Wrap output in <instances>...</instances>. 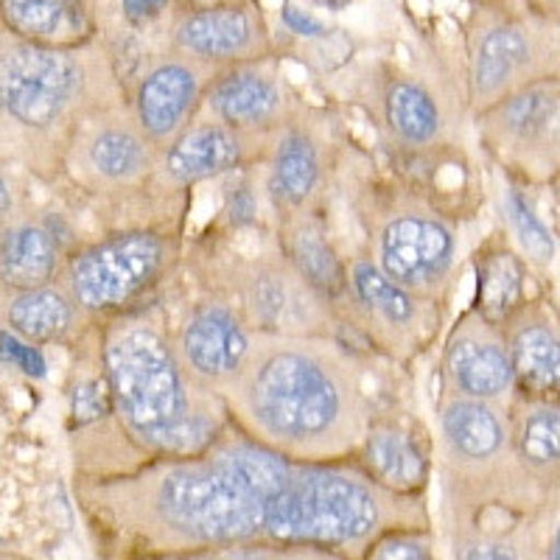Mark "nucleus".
I'll list each match as a JSON object with an SVG mask.
<instances>
[{
	"label": "nucleus",
	"instance_id": "39448f33",
	"mask_svg": "<svg viewBox=\"0 0 560 560\" xmlns=\"http://www.w3.org/2000/svg\"><path fill=\"white\" fill-rule=\"evenodd\" d=\"M368 255L387 278L446 303L459 264L457 219L418 188H387L362 213Z\"/></svg>",
	"mask_w": 560,
	"mask_h": 560
},
{
	"label": "nucleus",
	"instance_id": "a211bd4d",
	"mask_svg": "<svg viewBox=\"0 0 560 560\" xmlns=\"http://www.w3.org/2000/svg\"><path fill=\"white\" fill-rule=\"evenodd\" d=\"M79 154L82 172L102 191H143L160 174V149L143 135L129 107L98 113L79 143Z\"/></svg>",
	"mask_w": 560,
	"mask_h": 560
},
{
	"label": "nucleus",
	"instance_id": "7c9ffc66",
	"mask_svg": "<svg viewBox=\"0 0 560 560\" xmlns=\"http://www.w3.org/2000/svg\"><path fill=\"white\" fill-rule=\"evenodd\" d=\"M0 362H7L9 368L20 370L28 378H45V373H48L43 350L37 345L26 342V339H20L9 328L0 331Z\"/></svg>",
	"mask_w": 560,
	"mask_h": 560
},
{
	"label": "nucleus",
	"instance_id": "f03ea898",
	"mask_svg": "<svg viewBox=\"0 0 560 560\" xmlns=\"http://www.w3.org/2000/svg\"><path fill=\"white\" fill-rule=\"evenodd\" d=\"M102 364L124 438L152 457L202 454L230 423L222 395L185 370L172 334L147 314L109 325Z\"/></svg>",
	"mask_w": 560,
	"mask_h": 560
},
{
	"label": "nucleus",
	"instance_id": "f257e3e1",
	"mask_svg": "<svg viewBox=\"0 0 560 560\" xmlns=\"http://www.w3.org/2000/svg\"><path fill=\"white\" fill-rule=\"evenodd\" d=\"M224 407L244 434L300 463L350 459L373 420L362 362L339 337L255 334Z\"/></svg>",
	"mask_w": 560,
	"mask_h": 560
},
{
	"label": "nucleus",
	"instance_id": "7ed1b4c3",
	"mask_svg": "<svg viewBox=\"0 0 560 560\" xmlns=\"http://www.w3.org/2000/svg\"><path fill=\"white\" fill-rule=\"evenodd\" d=\"M124 499L149 527L185 544L264 538V499L244 482L219 438L194 457H154L124 479Z\"/></svg>",
	"mask_w": 560,
	"mask_h": 560
},
{
	"label": "nucleus",
	"instance_id": "473e14b6",
	"mask_svg": "<svg viewBox=\"0 0 560 560\" xmlns=\"http://www.w3.org/2000/svg\"><path fill=\"white\" fill-rule=\"evenodd\" d=\"M370 560H434L432 552L418 535L409 533H387L376 544Z\"/></svg>",
	"mask_w": 560,
	"mask_h": 560
},
{
	"label": "nucleus",
	"instance_id": "9d476101",
	"mask_svg": "<svg viewBox=\"0 0 560 560\" xmlns=\"http://www.w3.org/2000/svg\"><path fill=\"white\" fill-rule=\"evenodd\" d=\"M228 300L255 334L280 337H339L334 312L280 249L236 261L228 272Z\"/></svg>",
	"mask_w": 560,
	"mask_h": 560
},
{
	"label": "nucleus",
	"instance_id": "1a4fd4ad",
	"mask_svg": "<svg viewBox=\"0 0 560 560\" xmlns=\"http://www.w3.org/2000/svg\"><path fill=\"white\" fill-rule=\"evenodd\" d=\"M440 306L443 303L420 298L387 278L368 253L348 258V280L337 314L342 328H350L370 348L395 359H412L432 342Z\"/></svg>",
	"mask_w": 560,
	"mask_h": 560
},
{
	"label": "nucleus",
	"instance_id": "72a5a7b5",
	"mask_svg": "<svg viewBox=\"0 0 560 560\" xmlns=\"http://www.w3.org/2000/svg\"><path fill=\"white\" fill-rule=\"evenodd\" d=\"M283 23H287L289 32L300 34V37H323L325 34L323 23H319L314 14L303 12V9H298V7L283 9Z\"/></svg>",
	"mask_w": 560,
	"mask_h": 560
},
{
	"label": "nucleus",
	"instance_id": "4468645a",
	"mask_svg": "<svg viewBox=\"0 0 560 560\" xmlns=\"http://www.w3.org/2000/svg\"><path fill=\"white\" fill-rule=\"evenodd\" d=\"M172 339L185 370L224 398L247 362L255 331L228 298H208L194 303Z\"/></svg>",
	"mask_w": 560,
	"mask_h": 560
},
{
	"label": "nucleus",
	"instance_id": "b1692460",
	"mask_svg": "<svg viewBox=\"0 0 560 560\" xmlns=\"http://www.w3.org/2000/svg\"><path fill=\"white\" fill-rule=\"evenodd\" d=\"M373 482L398 497H415L427 488L429 457L407 427L389 420H370L368 432L353 454Z\"/></svg>",
	"mask_w": 560,
	"mask_h": 560
},
{
	"label": "nucleus",
	"instance_id": "f8f14e48",
	"mask_svg": "<svg viewBox=\"0 0 560 560\" xmlns=\"http://www.w3.org/2000/svg\"><path fill=\"white\" fill-rule=\"evenodd\" d=\"M438 452L463 482L527 477L510 446L508 407L443 393L438 404Z\"/></svg>",
	"mask_w": 560,
	"mask_h": 560
},
{
	"label": "nucleus",
	"instance_id": "79ce46f5",
	"mask_svg": "<svg viewBox=\"0 0 560 560\" xmlns=\"http://www.w3.org/2000/svg\"><path fill=\"white\" fill-rule=\"evenodd\" d=\"M479 9H502V7H510L513 0H477Z\"/></svg>",
	"mask_w": 560,
	"mask_h": 560
},
{
	"label": "nucleus",
	"instance_id": "a878e982",
	"mask_svg": "<svg viewBox=\"0 0 560 560\" xmlns=\"http://www.w3.org/2000/svg\"><path fill=\"white\" fill-rule=\"evenodd\" d=\"M508 423L510 446L522 471L547 485L560 479V398L513 395Z\"/></svg>",
	"mask_w": 560,
	"mask_h": 560
},
{
	"label": "nucleus",
	"instance_id": "c756f323",
	"mask_svg": "<svg viewBox=\"0 0 560 560\" xmlns=\"http://www.w3.org/2000/svg\"><path fill=\"white\" fill-rule=\"evenodd\" d=\"M0 14L14 34L28 43H48L77 26L70 0H0Z\"/></svg>",
	"mask_w": 560,
	"mask_h": 560
},
{
	"label": "nucleus",
	"instance_id": "ddd939ff",
	"mask_svg": "<svg viewBox=\"0 0 560 560\" xmlns=\"http://www.w3.org/2000/svg\"><path fill=\"white\" fill-rule=\"evenodd\" d=\"M267 177L264 191L275 217L287 219L294 213L319 210L323 194L331 179V143L319 124L294 115L269 140Z\"/></svg>",
	"mask_w": 560,
	"mask_h": 560
},
{
	"label": "nucleus",
	"instance_id": "dca6fc26",
	"mask_svg": "<svg viewBox=\"0 0 560 560\" xmlns=\"http://www.w3.org/2000/svg\"><path fill=\"white\" fill-rule=\"evenodd\" d=\"M219 68L191 57H168L147 68L129 109L154 147L163 149L197 118Z\"/></svg>",
	"mask_w": 560,
	"mask_h": 560
},
{
	"label": "nucleus",
	"instance_id": "4c0bfd02",
	"mask_svg": "<svg viewBox=\"0 0 560 560\" xmlns=\"http://www.w3.org/2000/svg\"><path fill=\"white\" fill-rule=\"evenodd\" d=\"M12 208H14L12 185H9V179L0 174V222H7L9 213H12Z\"/></svg>",
	"mask_w": 560,
	"mask_h": 560
},
{
	"label": "nucleus",
	"instance_id": "bb28decb",
	"mask_svg": "<svg viewBox=\"0 0 560 560\" xmlns=\"http://www.w3.org/2000/svg\"><path fill=\"white\" fill-rule=\"evenodd\" d=\"M62 264V247L51 228L14 222L0 230V283L12 292L48 287Z\"/></svg>",
	"mask_w": 560,
	"mask_h": 560
},
{
	"label": "nucleus",
	"instance_id": "5701e85b",
	"mask_svg": "<svg viewBox=\"0 0 560 560\" xmlns=\"http://www.w3.org/2000/svg\"><path fill=\"white\" fill-rule=\"evenodd\" d=\"M278 249L300 272L308 287L337 312L348 280V258H342L337 244L328 236L319 210L294 213L278 219ZM339 317V314H337Z\"/></svg>",
	"mask_w": 560,
	"mask_h": 560
},
{
	"label": "nucleus",
	"instance_id": "20e7f679",
	"mask_svg": "<svg viewBox=\"0 0 560 560\" xmlns=\"http://www.w3.org/2000/svg\"><path fill=\"white\" fill-rule=\"evenodd\" d=\"M362 471L357 459L294 463L292 477L264 510V538L280 547L348 549L387 535L389 522L415 510Z\"/></svg>",
	"mask_w": 560,
	"mask_h": 560
},
{
	"label": "nucleus",
	"instance_id": "cd10ccee",
	"mask_svg": "<svg viewBox=\"0 0 560 560\" xmlns=\"http://www.w3.org/2000/svg\"><path fill=\"white\" fill-rule=\"evenodd\" d=\"M82 312L62 287H39L14 292L7 303V328L32 345L59 342L77 328Z\"/></svg>",
	"mask_w": 560,
	"mask_h": 560
},
{
	"label": "nucleus",
	"instance_id": "f3484780",
	"mask_svg": "<svg viewBox=\"0 0 560 560\" xmlns=\"http://www.w3.org/2000/svg\"><path fill=\"white\" fill-rule=\"evenodd\" d=\"M269 140L236 132V129H230L228 124L217 121L210 115L208 118H194L160 152L158 179L166 188L183 191V188H191V185L242 172L253 163L267 160Z\"/></svg>",
	"mask_w": 560,
	"mask_h": 560
},
{
	"label": "nucleus",
	"instance_id": "a19ab883",
	"mask_svg": "<svg viewBox=\"0 0 560 560\" xmlns=\"http://www.w3.org/2000/svg\"><path fill=\"white\" fill-rule=\"evenodd\" d=\"M319 7L331 9V12H339V9H345L350 3V0H317Z\"/></svg>",
	"mask_w": 560,
	"mask_h": 560
},
{
	"label": "nucleus",
	"instance_id": "37998d69",
	"mask_svg": "<svg viewBox=\"0 0 560 560\" xmlns=\"http://www.w3.org/2000/svg\"><path fill=\"white\" fill-rule=\"evenodd\" d=\"M549 560H560V529H558V535H555L552 549H549Z\"/></svg>",
	"mask_w": 560,
	"mask_h": 560
},
{
	"label": "nucleus",
	"instance_id": "e433bc0d",
	"mask_svg": "<svg viewBox=\"0 0 560 560\" xmlns=\"http://www.w3.org/2000/svg\"><path fill=\"white\" fill-rule=\"evenodd\" d=\"M272 560H342L325 547H287Z\"/></svg>",
	"mask_w": 560,
	"mask_h": 560
},
{
	"label": "nucleus",
	"instance_id": "6ab92c4d",
	"mask_svg": "<svg viewBox=\"0 0 560 560\" xmlns=\"http://www.w3.org/2000/svg\"><path fill=\"white\" fill-rule=\"evenodd\" d=\"M205 113L249 138H272L298 115L278 73L258 62L222 68L205 96Z\"/></svg>",
	"mask_w": 560,
	"mask_h": 560
},
{
	"label": "nucleus",
	"instance_id": "412c9836",
	"mask_svg": "<svg viewBox=\"0 0 560 560\" xmlns=\"http://www.w3.org/2000/svg\"><path fill=\"white\" fill-rule=\"evenodd\" d=\"M172 37L179 54L219 70L258 62L267 51V34L253 9L244 3L194 9L177 20Z\"/></svg>",
	"mask_w": 560,
	"mask_h": 560
},
{
	"label": "nucleus",
	"instance_id": "f704fd0d",
	"mask_svg": "<svg viewBox=\"0 0 560 560\" xmlns=\"http://www.w3.org/2000/svg\"><path fill=\"white\" fill-rule=\"evenodd\" d=\"M168 3H172V0H121V9L124 18H127L129 23L140 26V23H149V20H154L158 14H163V9H166Z\"/></svg>",
	"mask_w": 560,
	"mask_h": 560
},
{
	"label": "nucleus",
	"instance_id": "4be33fe9",
	"mask_svg": "<svg viewBox=\"0 0 560 560\" xmlns=\"http://www.w3.org/2000/svg\"><path fill=\"white\" fill-rule=\"evenodd\" d=\"M378 129L404 154H427L446 147L454 124L446 104L423 79L389 77L378 90Z\"/></svg>",
	"mask_w": 560,
	"mask_h": 560
},
{
	"label": "nucleus",
	"instance_id": "423d86ee",
	"mask_svg": "<svg viewBox=\"0 0 560 560\" xmlns=\"http://www.w3.org/2000/svg\"><path fill=\"white\" fill-rule=\"evenodd\" d=\"M560 79V23L524 3L482 9L468 34V109L493 107L516 90Z\"/></svg>",
	"mask_w": 560,
	"mask_h": 560
},
{
	"label": "nucleus",
	"instance_id": "393cba45",
	"mask_svg": "<svg viewBox=\"0 0 560 560\" xmlns=\"http://www.w3.org/2000/svg\"><path fill=\"white\" fill-rule=\"evenodd\" d=\"M474 278L471 308L499 328L535 294L529 292L533 267L508 238H493L479 249L474 258Z\"/></svg>",
	"mask_w": 560,
	"mask_h": 560
},
{
	"label": "nucleus",
	"instance_id": "ea45409f",
	"mask_svg": "<svg viewBox=\"0 0 560 560\" xmlns=\"http://www.w3.org/2000/svg\"><path fill=\"white\" fill-rule=\"evenodd\" d=\"M549 191H552V208H555V224H558V233H560V174L547 185Z\"/></svg>",
	"mask_w": 560,
	"mask_h": 560
},
{
	"label": "nucleus",
	"instance_id": "58836bf2",
	"mask_svg": "<svg viewBox=\"0 0 560 560\" xmlns=\"http://www.w3.org/2000/svg\"><path fill=\"white\" fill-rule=\"evenodd\" d=\"M527 7H533L535 12L547 14V18L558 20L560 23V0H524Z\"/></svg>",
	"mask_w": 560,
	"mask_h": 560
},
{
	"label": "nucleus",
	"instance_id": "2f4dec72",
	"mask_svg": "<svg viewBox=\"0 0 560 560\" xmlns=\"http://www.w3.org/2000/svg\"><path fill=\"white\" fill-rule=\"evenodd\" d=\"M73 415H77L82 427L104 418V415H113V398H109V387L104 376L102 382H88L77 387V393H73Z\"/></svg>",
	"mask_w": 560,
	"mask_h": 560
},
{
	"label": "nucleus",
	"instance_id": "c9c22d12",
	"mask_svg": "<svg viewBox=\"0 0 560 560\" xmlns=\"http://www.w3.org/2000/svg\"><path fill=\"white\" fill-rule=\"evenodd\" d=\"M459 560H518L513 547H508L504 541H477L471 547L463 549V558Z\"/></svg>",
	"mask_w": 560,
	"mask_h": 560
},
{
	"label": "nucleus",
	"instance_id": "9b49d317",
	"mask_svg": "<svg viewBox=\"0 0 560 560\" xmlns=\"http://www.w3.org/2000/svg\"><path fill=\"white\" fill-rule=\"evenodd\" d=\"M88 93V70L73 54L39 43L0 54V115L23 129L48 132Z\"/></svg>",
	"mask_w": 560,
	"mask_h": 560
},
{
	"label": "nucleus",
	"instance_id": "aec40b11",
	"mask_svg": "<svg viewBox=\"0 0 560 560\" xmlns=\"http://www.w3.org/2000/svg\"><path fill=\"white\" fill-rule=\"evenodd\" d=\"M504 345L513 368V395L560 398V303L547 289L533 298L502 325Z\"/></svg>",
	"mask_w": 560,
	"mask_h": 560
},
{
	"label": "nucleus",
	"instance_id": "2eb2a0df",
	"mask_svg": "<svg viewBox=\"0 0 560 560\" xmlns=\"http://www.w3.org/2000/svg\"><path fill=\"white\" fill-rule=\"evenodd\" d=\"M440 378L443 393L508 407L516 384L502 328L471 306L465 308L443 342Z\"/></svg>",
	"mask_w": 560,
	"mask_h": 560
},
{
	"label": "nucleus",
	"instance_id": "0eeeda50",
	"mask_svg": "<svg viewBox=\"0 0 560 560\" xmlns=\"http://www.w3.org/2000/svg\"><path fill=\"white\" fill-rule=\"evenodd\" d=\"M177 258V238L160 228H124L65 258L62 289L82 314H124L158 287Z\"/></svg>",
	"mask_w": 560,
	"mask_h": 560
},
{
	"label": "nucleus",
	"instance_id": "6e6552de",
	"mask_svg": "<svg viewBox=\"0 0 560 560\" xmlns=\"http://www.w3.org/2000/svg\"><path fill=\"white\" fill-rule=\"evenodd\" d=\"M479 147L504 179L547 188L560 174V79L529 84L474 115Z\"/></svg>",
	"mask_w": 560,
	"mask_h": 560
},
{
	"label": "nucleus",
	"instance_id": "c85d7f7f",
	"mask_svg": "<svg viewBox=\"0 0 560 560\" xmlns=\"http://www.w3.org/2000/svg\"><path fill=\"white\" fill-rule=\"evenodd\" d=\"M502 217L508 222L510 236L516 242L518 253L527 258L529 267H549L558 255V242H555V233L549 230V224L544 222L538 213H535L533 202L524 194L522 185H513L504 179L502 188Z\"/></svg>",
	"mask_w": 560,
	"mask_h": 560
}]
</instances>
